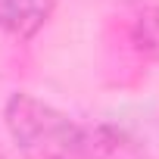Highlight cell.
Instances as JSON below:
<instances>
[{
  "mask_svg": "<svg viewBox=\"0 0 159 159\" xmlns=\"http://www.w3.org/2000/svg\"><path fill=\"white\" fill-rule=\"evenodd\" d=\"M75 159H159L156 147L128 125H81Z\"/></svg>",
  "mask_w": 159,
  "mask_h": 159,
  "instance_id": "obj_2",
  "label": "cell"
},
{
  "mask_svg": "<svg viewBox=\"0 0 159 159\" xmlns=\"http://www.w3.org/2000/svg\"><path fill=\"white\" fill-rule=\"evenodd\" d=\"M3 125L25 159H75L81 125L34 94H10L3 103Z\"/></svg>",
  "mask_w": 159,
  "mask_h": 159,
  "instance_id": "obj_1",
  "label": "cell"
},
{
  "mask_svg": "<svg viewBox=\"0 0 159 159\" xmlns=\"http://www.w3.org/2000/svg\"><path fill=\"white\" fill-rule=\"evenodd\" d=\"M53 16V0H0V31L31 41Z\"/></svg>",
  "mask_w": 159,
  "mask_h": 159,
  "instance_id": "obj_3",
  "label": "cell"
}]
</instances>
